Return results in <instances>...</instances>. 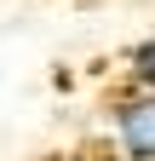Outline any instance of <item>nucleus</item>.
Here are the masks:
<instances>
[{"mask_svg": "<svg viewBox=\"0 0 155 161\" xmlns=\"http://www.w3.org/2000/svg\"><path fill=\"white\" fill-rule=\"evenodd\" d=\"M109 155L155 161V86H132L109 104Z\"/></svg>", "mask_w": 155, "mask_h": 161, "instance_id": "f257e3e1", "label": "nucleus"}, {"mask_svg": "<svg viewBox=\"0 0 155 161\" xmlns=\"http://www.w3.org/2000/svg\"><path fill=\"white\" fill-rule=\"evenodd\" d=\"M126 80H132V86H155V35L126 52Z\"/></svg>", "mask_w": 155, "mask_h": 161, "instance_id": "f03ea898", "label": "nucleus"}, {"mask_svg": "<svg viewBox=\"0 0 155 161\" xmlns=\"http://www.w3.org/2000/svg\"><path fill=\"white\" fill-rule=\"evenodd\" d=\"M92 161H121V155H92Z\"/></svg>", "mask_w": 155, "mask_h": 161, "instance_id": "7ed1b4c3", "label": "nucleus"}]
</instances>
